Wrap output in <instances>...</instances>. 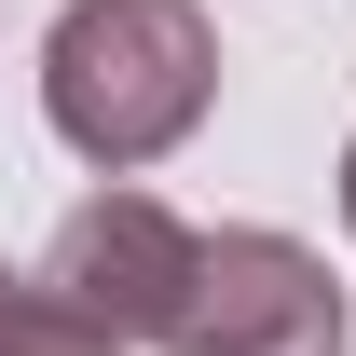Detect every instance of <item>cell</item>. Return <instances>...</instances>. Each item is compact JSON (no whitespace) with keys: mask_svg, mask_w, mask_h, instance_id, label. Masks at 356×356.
Wrapping results in <instances>:
<instances>
[{"mask_svg":"<svg viewBox=\"0 0 356 356\" xmlns=\"http://www.w3.org/2000/svg\"><path fill=\"white\" fill-rule=\"evenodd\" d=\"M220 110V28L206 0H69L42 42V124L96 178L165 165L178 137Z\"/></svg>","mask_w":356,"mask_h":356,"instance_id":"1","label":"cell"},{"mask_svg":"<svg viewBox=\"0 0 356 356\" xmlns=\"http://www.w3.org/2000/svg\"><path fill=\"white\" fill-rule=\"evenodd\" d=\"M192 261H206V233L178 220L165 192H83L69 220H55V247H42V288L55 315H83L96 343H165L178 329V302H192Z\"/></svg>","mask_w":356,"mask_h":356,"instance_id":"2","label":"cell"},{"mask_svg":"<svg viewBox=\"0 0 356 356\" xmlns=\"http://www.w3.org/2000/svg\"><path fill=\"white\" fill-rule=\"evenodd\" d=\"M343 274L315 261L302 233H206L192 261V302H178L165 356H343Z\"/></svg>","mask_w":356,"mask_h":356,"instance_id":"3","label":"cell"},{"mask_svg":"<svg viewBox=\"0 0 356 356\" xmlns=\"http://www.w3.org/2000/svg\"><path fill=\"white\" fill-rule=\"evenodd\" d=\"M0 356H124V343H96L83 315H55L42 288H14V315H0Z\"/></svg>","mask_w":356,"mask_h":356,"instance_id":"4","label":"cell"},{"mask_svg":"<svg viewBox=\"0 0 356 356\" xmlns=\"http://www.w3.org/2000/svg\"><path fill=\"white\" fill-rule=\"evenodd\" d=\"M343 233H356V137H343Z\"/></svg>","mask_w":356,"mask_h":356,"instance_id":"5","label":"cell"},{"mask_svg":"<svg viewBox=\"0 0 356 356\" xmlns=\"http://www.w3.org/2000/svg\"><path fill=\"white\" fill-rule=\"evenodd\" d=\"M14 288H28V274H0V315H14Z\"/></svg>","mask_w":356,"mask_h":356,"instance_id":"6","label":"cell"}]
</instances>
